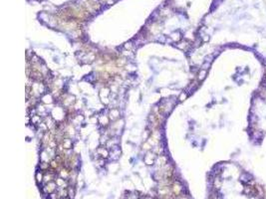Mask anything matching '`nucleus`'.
<instances>
[{
  "instance_id": "7",
  "label": "nucleus",
  "mask_w": 266,
  "mask_h": 199,
  "mask_svg": "<svg viewBox=\"0 0 266 199\" xmlns=\"http://www.w3.org/2000/svg\"><path fill=\"white\" fill-rule=\"evenodd\" d=\"M74 194H75V192H74V189H71L70 188L69 190H68V195H69L70 198H74Z\"/></svg>"
},
{
  "instance_id": "6",
  "label": "nucleus",
  "mask_w": 266,
  "mask_h": 199,
  "mask_svg": "<svg viewBox=\"0 0 266 199\" xmlns=\"http://www.w3.org/2000/svg\"><path fill=\"white\" fill-rule=\"evenodd\" d=\"M104 122H106V124H108L109 118H107V116H101V118H100V122H101V124H103Z\"/></svg>"
},
{
  "instance_id": "3",
  "label": "nucleus",
  "mask_w": 266,
  "mask_h": 199,
  "mask_svg": "<svg viewBox=\"0 0 266 199\" xmlns=\"http://www.w3.org/2000/svg\"><path fill=\"white\" fill-rule=\"evenodd\" d=\"M99 153H100L102 156H104V157H107L108 154H109V152L107 151L106 149H104V148H100V149H99Z\"/></svg>"
},
{
  "instance_id": "1",
  "label": "nucleus",
  "mask_w": 266,
  "mask_h": 199,
  "mask_svg": "<svg viewBox=\"0 0 266 199\" xmlns=\"http://www.w3.org/2000/svg\"><path fill=\"white\" fill-rule=\"evenodd\" d=\"M56 187H57V183H56V182H52V181L48 182L45 187L43 188V191L45 192V193H52V192L56 189Z\"/></svg>"
},
{
  "instance_id": "9",
  "label": "nucleus",
  "mask_w": 266,
  "mask_h": 199,
  "mask_svg": "<svg viewBox=\"0 0 266 199\" xmlns=\"http://www.w3.org/2000/svg\"><path fill=\"white\" fill-rule=\"evenodd\" d=\"M185 98H186V94H185V93H181L180 96H179V100H185Z\"/></svg>"
},
{
  "instance_id": "5",
  "label": "nucleus",
  "mask_w": 266,
  "mask_h": 199,
  "mask_svg": "<svg viewBox=\"0 0 266 199\" xmlns=\"http://www.w3.org/2000/svg\"><path fill=\"white\" fill-rule=\"evenodd\" d=\"M205 75H206V71L205 70H201L200 72H199V76H198V79L199 80H203L205 77Z\"/></svg>"
},
{
  "instance_id": "8",
  "label": "nucleus",
  "mask_w": 266,
  "mask_h": 199,
  "mask_svg": "<svg viewBox=\"0 0 266 199\" xmlns=\"http://www.w3.org/2000/svg\"><path fill=\"white\" fill-rule=\"evenodd\" d=\"M111 114H113V116H114V118H117V116H119V112L117 110H113L112 112H111Z\"/></svg>"
},
{
  "instance_id": "10",
  "label": "nucleus",
  "mask_w": 266,
  "mask_h": 199,
  "mask_svg": "<svg viewBox=\"0 0 266 199\" xmlns=\"http://www.w3.org/2000/svg\"><path fill=\"white\" fill-rule=\"evenodd\" d=\"M63 199H67V198H63Z\"/></svg>"
},
{
  "instance_id": "4",
  "label": "nucleus",
  "mask_w": 266,
  "mask_h": 199,
  "mask_svg": "<svg viewBox=\"0 0 266 199\" xmlns=\"http://www.w3.org/2000/svg\"><path fill=\"white\" fill-rule=\"evenodd\" d=\"M36 179H37V181H38V182H41L42 180L44 179L43 174H42L41 172H37V173H36Z\"/></svg>"
},
{
  "instance_id": "2",
  "label": "nucleus",
  "mask_w": 266,
  "mask_h": 199,
  "mask_svg": "<svg viewBox=\"0 0 266 199\" xmlns=\"http://www.w3.org/2000/svg\"><path fill=\"white\" fill-rule=\"evenodd\" d=\"M56 183H57L58 187H64V185L66 186L65 181H64V179H62V178H58V179L56 180Z\"/></svg>"
}]
</instances>
